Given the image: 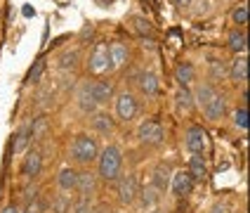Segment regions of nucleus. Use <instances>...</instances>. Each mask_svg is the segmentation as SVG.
Wrapping results in <instances>:
<instances>
[{
  "label": "nucleus",
  "instance_id": "1",
  "mask_svg": "<svg viewBox=\"0 0 250 213\" xmlns=\"http://www.w3.org/2000/svg\"><path fill=\"white\" fill-rule=\"evenodd\" d=\"M99 170H97V178L106 180V183H113L118 180L121 175V168H123V152L116 147V144H109L99 152Z\"/></svg>",
  "mask_w": 250,
  "mask_h": 213
},
{
  "label": "nucleus",
  "instance_id": "2",
  "mask_svg": "<svg viewBox=\"0 0 250 213\" xmlns=\"http://www.w3.org/2000/svg\"><path fill=\"white\" fill-rule=\"evenodd\" d=\"M97 156H99V144L92 135H87V133L76 135V140L71 144V159H73L76 164H85V166H87V164H92Z\"/></svg>",
  "mask_w": 250,
  "mask_h": 213
},
{
  "label": "nucleus",
  "instance_id": "3",
  "mask_svg": "<svg viewBox=\"0 0 250 213\" xmlns=\"http://www.w3.org/2000/svg\"><path fill=\"white\" fill-rule=\"evenodd\" d=\"M137 194H139V178L135 173L123 175V178L118 180V199H121V204H125V206L135 204V201H137Z\"/></svg>",
  "mask_w": 250,
  "mask_h": 213
},
{
  "label": "nucleus",
  "instance_id": "4",
  "mask_svg": "<svg viewBox=\"0 0 250 213\" xmlns=\"http://www.w3.org/2000/svg\"><path fill=\"white\" fill-rule=\"evenodd\" d=\"M184 147L191 154H203L206 147H208V133L201 126H189L184 133Z\"/></svg>",
  "mask_w": 250,
  "mask_h": 213
},
{
  "label": "nucleus",
  "instance_id": "5",
  "mask_svg": "<svg viewBox=\"0 0 250 213\" xmlns=\"http://www.w3.org/2000/svg\"><path fill=\"white\" fill-rule=\"evenodd\" d=\"M139 112V104H137V97L132 95V93H121L118 97H116V116L121 118V121H132Z\"/></svg>",
  "mask_w": 250,
  "mask_h": 213
},
{
  "label": "nucleus",
  "instance_id": "6",
  "mask_svg": "<svg viewBox=\"0 0 250 213\" xmlns=\"http://www.w3.org/2000/svg\"><path fill=\"white\" fill-rule=\"evenodd\" d=\"M137 138L144 142V144H161V142H163V126H161L158 121L149 118V121H144V123L137 128Z\"/></svg>",
  "mask_w": 250,
  "mask_h": 213
},
{
  "label": "nucleus",
  "instance_id": "7",
  "mask_svg": "<svg viewBox=\"0 0 250 213\" xmlns=\"http://www.w3.org/2000/svg\"><path fill=\"white\" fill-rule=\"evenodd\" d=\"M87 67H90L92 73H97V76L104 73V71H109V43H97V45H95Z\"/></svg>",
  "mask_w": 250,
  "mask_h": 213
},
{
  "label": "nucleus",
  "instance_id": "8",
  "mask_svg": "<svg viewBox=\"0 0 250 213\" xmlns=\"http://www.w3.org/2000/svg\"><path fill=\"white\" fill-rule=\"evenodd\" d=\"M76 192L81 194V199H90L97 192V173L92 170H85L78 173V185H76Z\"/></svg>",
  "mask_w": 250,
  "mask_h": 213
},
{
  "label": "nucleus",
  "instance_id": "9",
  "mask_svg": "<svg viewBox=\"0 0 250 213\" xmlns=\"http://www.w3.org/2000/svg\"><path fill=\"white\" fill-rule=\"evenodd\" d=\"M170 187H172V194H175V197H189L191 189H194V180L189 178L187 170H177V173L172 175Z\"/></svg>",
  "mask_w": 250,
  "mask_h": 213
},
{
  "label": "nucleus",
  "instance_id": "10",
  "mask_svg": "<svg viewBox=\"0 0 250 213\" xmlns=\"http://www.w3.org/2000/svg\"><path fill=\"white\" fill-rule=\"evenodd\" d=\"M158 88H161V83H158V76L153 71H142L137 76V90L144 97H153L158 93Z\"/></svg>",
  "mask_w": 250,
  "mask_h": 213
},
{
  "label": "nucleus",
  "instance_id": "11",
  "mask_svg": "<svg viewBox=\"0 0 250 213\" xmlns=\"http://www.w3.org/2000/svg\"><path fill=\"white\" fill-rule=\"evenodd\" d=\"M42 170V154L38 152V149H31L26 154V159H24V164H21V173L26 175V178H38Z\"/></svg>",
  "mask_w": 250,
  "mask_h": 213
},
{
  "label": "nucleus",
  "instance_id": "12",
  "mask_svg": "<svg viewBox=\"0 0 250 213\" xmlns=\"http://www.w3.org/2000/svg\"><path fill=\"white\" fill-rule=\"evenodd\" d=\"M203 114H206L208 121H220V118H224V114H227V97L217 93V95L203 107Z\"/></svg>",
  "mask_w": 250,
  "mask_h": 213
},
{
  "label": "nucleus",
  "instance_id": "13",
  "mask_svg": "<svg viewBox=\"0 0 250 213\" xmlns=\"http://www.w3.org/2000/svg\"><path fill=\"white\" fill-rule=\"evenodd\" d=\"M76 99H78V107H81L85 114H95V109L99 107L97 102H95V95H92V83L81 85V90H78Z\"/></svg>",
  "mask_w": 250,
  "mask_h": 213
},
{
  "label": "nucleus",
  "instance_id": "14",
  "mask_svg": "<svg viewBox=\"0 0 250 213\" xmlns=\"http://www.w3.org/2000/svg\"><path fill=\"white\" fill-rule=\"evenodd\" d=\"M57 185H59V189L62 192H76V185H78V170L66 166V168L59 170V175H57Z\"/></svg>",
  "mask_w": 250,
  "mask_h": 213
},
{
  "label": "nucleus",
  "instance_id": "15",
  "mask_svg": "<svg viewBox=\"0 0 250 213\" xmlns=\"http://www.w3.org/2000/svg\"><path fill=\"white\" fill-rule=\"evenodd\" d=\"M194 78H196V69L191 62H180L175 67V81L180 83V88H189L194 83Z\"/></svg>",
  "mask_w": 250,
  "mask_h": 213
},
{
  "label": "nucleus",
  "instance_id": "16",
  "mask_svg": "<svg viewBox=\"0 0 250 213\" xmlns=\"http://www.w3.org/2000/svg\"><path fill=\"white\" fill-rule=\"evenodd\" d=\"M127 57H130V52H127V47H125L123 43L109 45V69H121L125 62H127Z\"/></svg>",
  "mask_w": 250,
  "mask_h": 213
},
{
  "label": "nucleus",
  "instance_id": "17",
  "mask_svg": "<svg viewBox=\"0 0 250 213\" xmlns=\"http://www.w3.org/2000/svg\"><path fill=\"white\" fill-rule=\"evenodd\" d=\"M33 140V133H31V123H24V126L17 130V135H14V144H12V152L14 154H21V152H26L28 144Z\"/></svg>",
  "mask_w": 250,
  "mask_h": 213
},
{
  "label": "nucleus",
  "instance_id": "18",
  "mask_svg": "<svg viewBox=\"0 0 250 213\" xmlns=\"http://www.w3.org/2000/svg\"><path fill=\"white\" fill-rule=\"evenodd\" d=\"M227 45H229L231 52L246 55V47H248V36H246V31H243V28H234V31L229 33V38H227Z\"/></svg>",
  "mask_w": 250,
  "mask_h": 213
},
{
  "label": "nucleus",
  "instance_id": "19",
  "mask_svg": "<svg viewBox=\"0 0 250 213\" xmlns=\"http://www.w3.org/2000/svg\"><path fill=\"white\" fill-rule=\"evenodd\" d=\"M137 199H139V206L144 209V211H153L156 206H158V189L153 187V185H146L144 189H139V194H137Z\"/></svg>",
  "mask_w": 250,
  "mask_h": 213
},
{
  "label": "nucleus",
  "instance_id": "20",
  "mask_svg": "<svg viewBox=\"0 0 250 213\" xmlns=\"http://www.w3.org/2000/svg\"><path fill=\"white\" fill-rule=\"evenodd\" d=\"M229 76H231V81L243 83V81L248 78V57H246V55H238L236 59L231 62V67H229Z\"/></svg>",
  "mask_w": 250,
  "mask_h": 213
},
{
  "label": "nucleus",
  "instance_id": "21",
  "mask_svg": "<svg viewBox=\"0 0 250 213\" xmlns=\"http://www.w3.org/2000/svg\"><path fill=\"white\" fill-rule=\"evenodd\" d=\"M92 128L99 135H111L113 133V118L106 112H95L92 114Z\"/></svg>",
  "mask_w": 250,
  "mask_h": 213
},
{
  "label": "nucleus",
  "instance_id": "22",
  "mask_svg": "<svg viewBox=\"0 0 250 213\" xmlns=\"http://www.w3.org/2000/svg\"><path fill=\"white\" fill-rule=\"evenodd\" d=\"M187 173H189V178H191L194 183L196 180H203L206 173H208V168H206V159L201 154H194L189 159V170H187Z\"/></svg>",
  "mask_w": 250,
  "mask_h": 213
},
{
  "label": "nucleus",
  "instance_id": "23",
  "mask_svg": "<svg viewBox=\"0 0 250 213\" xmlns=\"http://www.w3.org/2000/svg\"><path fill=\"white\" fill-rule=\"evenodd\" d=\"M92 95H95V102L97 104H106L113 95V85L109 81H95L92 83Z\"/></svg>",
  "mask_w": 250,
  "mask_h": 213
},
{
  "label": "nucleus",
  "instance_id": "24",
  "mask_svg": "<svg viewBox=\"0 0 250 213\" xmlns=\"http://www.w3.org/2000/svg\"><path fill=\"white\" fill-rule=\"evenodd\" d=\"M215 95H217V90H215V85H212V83H198V85H196L194 99H196V104L203 109V107H206V104H208Z\"/></svg>",
  "mask_w": 250,
  "mask_h": 213
},
{
  "label": "nucleus",
  "instance_id": "25",
  "mask_svg": "<svg viewBox=\"0 0 250 213\" xmlns=\"http://www.w3.org/2000/svg\"><path fill=\"white\" fill-rule=\"evenodd\" d=\"M167 183H170V170H167L166 164H158L156 168H153V187L161 192V189H166Z\"/></svg>",
  "mask_w": 250,
  "mask_h": 213
},
{
  "label": "nucleus",
  "instance_id": "26",
  "mask_svg": "<svg viewBox=\"0 0 250 213\" xmlns=\"http://www.w3.org/2000/svg\"><path fill=\"white\" fill-rule=\"evenodd\" d=\"M175 102H177V107H180V109L189 112V109L194 107V95H191V90H189V88H180V90H177V95H175Z\"/></svg>",
  "mask_w": 250,
  "mask_h": 213
},
{
  "label": "nucleus",
  "instance_id": "27",
  "mask_svg": "<svg viewBox=\"0 0 250 213\" xmlns=\"http://www.w3.org/2000/svg\"><path fill=\"white\" fill-rule=\"evenodd\" d=\"M42 73H45V59H38V62H33V67H31V69H28L26 83H31V85L41 83Z\"/></svg>",
  "mask_w": 250,
  "mask_h": 213
},
{
  "label": "nucleus",
  "instance_id": "28",
  "mask_svg": "<svg viewBox=\"0 0 250 213\" xmlns=\"http://www.w3.org/2000/svg\"><path fill=\"white\" fill-rule=\"evenodd\" d=\"M231 24H236V28H243L248 24V5H238L231 12Z\"/></svg>",
  "mask_w": 250,
  "mask_h": 213
},
{
  "label": "nucleus",
  "instance_id": "29",
  "mask_svg": "<svg viewBox=\"0 0 250 213\" xmlns=\"http://www.w3.org/2000/svg\"><path fill=\"white\" fill-rule=\"evenodd\" d=\"M234 126L238 130H248V107L243 104V107H238L236 112H234Z\"/></svg>",
  "mask_w": 250,
  "mask_h": 213
},
{
  "label": "nucleus",
  "instance_id": "30",
  "mask_svg": "<svg viewBox=\"0 0 250 213\" xmlns=\"http://www.w3.org/2000/svg\"><path fill=\"white\" fill-rule=\"evenodd\" d=\"M76 62H78V52H76V50H66L64 55L59 57V67H62V69H73Z\"/></svg>",
  "mask_w": 250,
  "mask_h": 213
},
{
  "label": "nucleus",
  "instance_id": "31",
  "mask_svg": "<svg viewBox=\"0 0 250 213\" xmlns=\"http://www.w3.org/2000/svg\"><path fill=\"white\" fill-rule=\"evenodd\" d=\"M71 211L73 213H95V206H92L90 199H78V201L71 206Z\"/></svg>",
  "mask_w": 250,
  "mask_h": 213
},
{
  "label": "nucleus",
  "instance_id": "32",
  "mask_svg": "<svg viewBox=\"0 0 250 213\" xmlns=\"http://www.w3.org/2000/svg\"><path fill=\"white\" fill-rule=\"evenodd\" d=\"M52 209H55V213H69L71 211V199L66 197V194H59V199L52 204Z\"/></svg>",
  "mask_w": 250,
  "mask_h": 213
},
{
  "label": "nucleus",
  "instance_id": "33",
  "mask_svg": "<svg viewBox=\"0 0 250 213\" xmlns=\"http://www.w3.org/2000/svg\"><path fill=\"white\" fill-rule=\"evenodd\" d=\"M135 22H137V28L139 31H151V26H149V22H144V19H135Z\"/></svg>",
  "mask_w": 250,
  "mask_h": 213
},
{
  "label": "nucleus",
  "instance_id": "34",
  "mask_svg": "<svg viewBox=\"0 0 250 213\" xmlns=\"http://www.w3.org/2000/svg\"><path fill=\"white\" fill-rule=\"evenodd\" d=\"M0 213H21V211H19V206H17V204H7Z\"/></svg>",
  "mask_w": 250,
  "mask_h": 213
},
{
  "label": "nucleus",
  "instance_id": "35",
  "mask_svg": "<svg viewBox=\"0 0 250 213\" xmlns=\"http://www.w3.org/2000/svg\"><path fill=\"white\" fill-rule=\"evenodd\" d=\"M24 213H42V209H41V204H31Z\"/></svg>",
  "mask_w": 250,
  "mask_h": 213
},
{
  "label": "nucleus",
  "instance_id": "36",
  "mask_svg": "<svg viewBox=\"0 0 250 213\" xmlns=\"http://www.w3.org/2000/svg\"><path fill=\"white\" fill-rule=\"evenodd\" d=\"M189 2H191V0H175V5H180V7H187Z\"/></svg>",
  "mask_w": 250,
  "mask_h": 213
},
{
  "label": "nucleus",
  "instance_id": "37",
  "mask_svg": "<svg viewBox=\"0 0 250 213\" xmlns=\"http://www.w3.org/2000/svg\"><path fill=\"white\" fill-rule=\"evenodd\" d=\"M149 213H161V211H158V209H153V211H149Z\"/></svg>",
  "mask_w": 250,
  "mask_h": 213
}]
</instances>
